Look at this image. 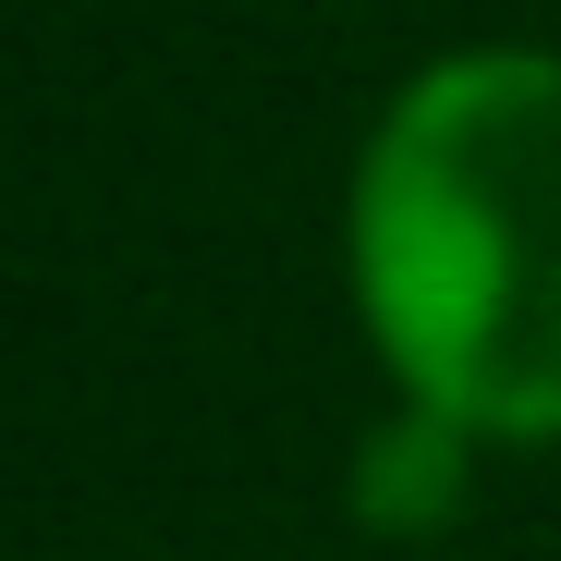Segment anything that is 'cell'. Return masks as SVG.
Instances as JSON below:
<instances>
[{"mask_svg":"<svg viewBox=\"0 0 561 561\" xmlns=\"http://www.w3.org/2000/svg\"><path fill=\"white\" fill-rule=\"evenodd\" d=\"M354 306L379 366L477 439H561V61L451 49L366 135Z\"/></svg>","mask_w":561,"mask_h":561,"instance_id":"obj_1","label":"cell"},{"mask_svg":"<svg viewBox=\"0 0 561 561\" xmlns=\"http://www.w3.org/2000/svg\"><path fill=\"white\" fill-rule=\"evenodd\" d=\"M463 439H477L463 415H439V403L403 391V427H379V451H366V525H427V513H451Z\"/></svg>","mask_w":561,"mask_h":561,"instance_id":"obj_2","label":"cell"}]
</instances>
